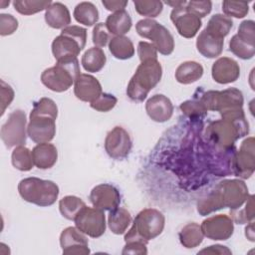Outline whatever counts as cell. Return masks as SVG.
Masks as SVG:
<instances>
[{
  "instance_id": "cell-1",
  "label": "cell",
  "mask_w": 255,
  "mask_h": 255,
  "mask_svg": "<svg viewBox=\"0 0 255 255\" xmlns=\"http://www.w3.org/2000/svg\"><path fill=\"white\" fill-rule=\"evenodd\" d=\"M249 191L246 183L241 179H225L220 181L209 194L197 202V212L208 215L222 208L237 209L247 200Z\"/></svg>"
},
{
  "instance_id": "cell-2",
  "label": "cell",
  "mask_w": 255,
  "mask_h": 255,
  "mask_svg": "<svg viewBox=\"0 0 255 255\" xmlns=\"http://www.w3.org/2000/svg\"><path fill=\"white\" fill-rule=\"evenodd\" d=\"M220 115V120L208 125L206 134L218 146L230 148L237 139L248 134L249 125L243 109L228 111Z\"/></svg>"
},
{
  "instance_id": "cell-3",
  "label": "cell",
  "mask_w": 255,
  "mask_h": 255,
  "mask_svg": "<svg viewBox=\"0 0 255 255\" xmlns=\"http://www.w3.org/2000/svg\"><path fill=\"white\" fill-rule=\"evenodd\" d=\"M58 107L50 98H41L34 103L30 113L27 134L36 143L51 141L56 135Z\"/></svg>"
},
{
  "instance_id": "cell-4",
  "label": "cell",
  "mask_w": 255,
  "mask_h": 255,
  "mask_svg": "<svg viewBox=\"0 0 255 255\" xmlns=\"http://www.w3.org/2000/svg\"><path fill=\"white\" fill-rule=\"evenodd\" d=\"M161 76L162 67L157 59L140 62L128 84L127 96L133 102H143L148 93L159 83Z\"/></svg>"
},
{
  "instance_id": "cell-5",
  "label": "cell",
  "mask_w": 255,
  "mask_h": 255,
  "mask_svg": "<svg viewBox=\"0 0 255 255\" xmlns=\"http://www.w3.org/2000/svg\"><path fill=\"white\" fill-rule=\"evenodd\" d=\"M80 64L77 57L58 60L56 65L50 67L41 74L42 84L56 93L68 91L79 77Z\"/></svg>"
},
{
  "instance_id": "cell-6",
  "label": "cell",
  "mask_w": 255,
  "mask_h": 255,
  "mask_svg": "<svg viewBox=\"0 0 255 255\" xmlns=\"http://www.w3.org/2000/svg\"><path fill=\"white\" fill-rule=\"evenodd\" d=\"M165 218L161 211L155 208H144L137 213L131 227L125 235V242L141 240L148 242L163 231Z\"/></svg>"
},
{
  "instance_id": "cell-7",
  "label": "cell",
  "mask_w": 255,
  "mask_h": 255,
  "mask_svg": "<svg viewBox=\"0 0 255 255\" xmlns=\"http://www.w3.org/2000/svg\"><path fill=\"white\" fill-rule=\"evenodd\" d=\"M20 196L27 202L47 207L53 205L59 195V186L52 180L27 177L18 184Z\"/></svg>"
},
{
  "instance_id": "cell-8",
  "label": "cell",
  "mask_w": 255,
  "mask_h": 255,
  "mask_svg": "<svg viewBox=\"0 0 255 255\" xmlns=\"http://www.w3.org/2000/svg\"><path fill=\"white\" fill-rule=\"evenodd\" d=\"M87 43V30L72 25L64 28L59 36L52 42V53L58 61L65 58L77 57Z\"/></svg>"
},
{
  "instance_id": "cell-9",
  "label": "cell",
  "mask_w": 255,
  "mask_h": 255,
  "mask_svg": "<svg viewBox=\"0 0 255 255\" xmlns=\"http://www.w3.org/2000/svg\"><path fill=\"white\" fill-rule=\"evenodd\" d=\"M137 34L151 41L156 51L161 55L168 56L174 50V39L167 28L153 19H141L135 24Z\"/></svg>"
},
{
  "instance_id": "cell-10",
  "label": "cell",
  "mask_w": 255,
  "mask_h": 255,
  "mask_svg": "<svg viewBox=\"0 0 255 255\" xmlns=\"http://www.w3.org/2000/svg\"><path fill=\"white\" fill-rule=\"evenodd\" d=\"M198 100L206 112L215 111L220 114L242 109L244 102L242 92L236 88H228L223 91H208Z\"/></svg>"
},
{
  "instance_id": "cell-11",
  "label": "cell",
  "mask_w": 255,
  "mask_h": 255,
  "mask_svg": "<svg viewBox=\"0 0 255 255\" xmlns=\"http://www.w3.org/2000/svg\"><path fill=\"white\" fill-rule=\"evenodd\" d=\"M26 114L22 110H15L9 116L7 121L2 125L0 136L6 147L23 145L26 142L27 133Z\"/></svg>"
},
{
  "instance_id": "cell-12",
  "label": "cell",
  "mask_w": 255,
  "mask_h": 255,
  "mask_svg": "<svg viewBox=\"0 0 255 255\" xmlns=\"http://www.w3.org/2000/svg\"><path fill=\"white\" fill-rule=\"evenodd\" d=\"M76 227L84 234L92 237H101L106 231V215L104 210L97 207L85 206L75 218Z\"/></svg>"
},
{
  "instance_id": "cell-13",
  "label": "cell",
  "mask_w": 255,
  "mask_h": 255,
  "mask_svg": "<svg viewBox=\"0 0 255 255\" xmlns=\"http://www.w3.org/2000/svg\"><path fill=\"white\" fill-rule=\"evenodd\" d=\"M254 137L245 138L232 158V169L236 176L247 179L255 170Z\"/></svg>"
},
{
  "instance_id": "cell-14",
  "label": "cell",
  "mask_w": 255,
  "mask_h": 255,
  "mask_svg": "<svg viewBox=\"0 0 255 255\" xmlns=\"http://www.w3.org/2000/svg\"><path fill=\"white\" fill-rule=\"evenodd\" d=\"M132 141L129 133L120 126L111 129L105 138V149L114 159L126 158L131 149Z\"/></svg>"
},
{
  "instance_id": "cell-15",
  "label": "cell",
  "mask_w": 255,
  "mask_h": 255,
  "mask_svg": "<svg viewBox=\"0 0 255 255\" xmlns=\"http://www.w3.org/2000/svg\"><path fill=\"white\" fill-rule=\"evenodd\" d=\"M202 233L211 240H227L234 231V223L226 214H217L204 219L200 225Z\"/></svg>"
},
{
  "instance_id": "cell-16",
  "label": "cell",
  "mask_w": 255,
  "mask_h": 255,
  "mask_svg": "<svg viewBox=\"0 0 255 255\" xmlns=\"http://www.w3.org/2000/svg\"><path fill=\"white\" fill-rule=\"evenodd\" d=\"M186 2L183 5L172 9L170 13V20L180 36L190 39L197 34L202 26V22L200 18L187 11L185 8Z\"/></svg>"
},
{
  "instance_id": "cell-17",
  "label": "cell",
  "mask_w": 255,
  "mask_h": 255,
  "mask_svg": "<svg viewBox=\"0 0 255 255\" xmlns=\"http://www.w3.org/2000/svg\"><path fill=\"white\" fill-rule=\"evenodd\" d=\"M60 246L63 254L67 255H87L91 252L86 234L73 226H69L62 231Z\"/></svg>"
},
{
  "instance_id": "cell-18",
  "label": "cell",
  "mask_w": 255,
  "mask_h": 255,
  "mask_svg": "<svg viewBox=\"0 0 255 255\" xmlns=\"http://www.w3.org/2000/svg\"><path fill=\"white\" fill-rule=\"evenodd\" d=\"M90 201L94 207L111 211L121 203L120 190L113 184L101 183L96 185L90 193Z\"/></svg>"
},
{
  "instance_id": "cell-19",
  "label": "cell",
  "mask_w": 255,
  "mask_h": 255,
  "mask_svg": "<svg viewBox=\"0 0 255 255\" xmlns=\"http://www.w3.org/2000/svg\"><path fill=\"white\" fill-rule=\"evenodd\" d=\"M211 76L213 80L221 85L233 83L240 76L239 64L229 57H220L212 65Z\"/></svg>"
},
{
  "instance_id": "cell-20",
  "label": "cell",
  "mask_w": 255,
  "mask_h": 255,
  "mask_svg": "<svg viewBox=\"0 0 255 255\" xmlns=\"http://www.w3.org/2000/svg\"><path fill=\"white\" fill-rule=\"evenodd\" d=\"M102 86L97 78L89 74H80L74 83V94L77 99L93 103L102 95Z\"/></svg>"
},
{
  "instance_id": "cell-21",
  "label": "cell",
  "mask_w": 255,
  "mask_h": 255,
  "mask_svg": "<svg viewBox=\"0 0 255 255\" xmlns=\"http://www.w3.org/2000/svg\"><path fill=\"white\" fill-rule=\"evenodd\" d=\"M145 111L153 122L164 123L172 117L173 105L166 96L156 94L146 101Z\"/></svg>"
},
{
  "instance_id": "cell-22",
  "label": "cell",
  "mask_w": 255,
  "mask_h": 255,
  "mask_svg": "<svg viewBox=\"0 0 255 255\" xmlns=\"http://www.w3.org/2000/svg\"><path fill=\"white\" fill-rule=\"evenodd\" d=\"M224 39L213 36L205 29L200 32L196 39V49L205 58L213 59L221 55Z\"/></svg>"
},
{
  "instance_id": "cell-23",
  "label": "cell",
  "mask_w": 255,
  "mask_h": 255,
  "mask_svg": "<svg viewBox=\"0 0 255 255\" xmlns=\"http://www.w3.org/2000/svg\"><path fill=\"white\" fill-rule=\"evenodd\" d=\"M31 152L34 165L40 169L53 167L58 159V150L56 146L49 142L38 143L33 147Z\"/></svg>"
},
{
  "instance_id": "cell-24",
  "label": "cell",
  "mask_w": 255,
  "mask_h": 255,
  "mask_svg": "<svg viewBox=\"0 0 255 255\" xmlns=\"http://www.w3.org/2000/svg\"><path fill=\"white\" fill-rule=\"evenodd\" d=\"M45 21L53 29H64L71 23V14L66 5L61 2H52L46 9Z\"/></svg>"
},
{
  "instance_id": "cell-25",
  "label": "cell",
  "mask_w": 255,
  "mask_h": 255,
  "mask_svg": "<svg viewBox=\"0 0 255 255\" xmlns=\"http://www.w3.org/2000/svg\"><path fill=\"white\" fill-rule=\"evenodd\" d=\"M203 67L195 61H185L175 70V80L183 85L192 84L198 81L203 75Z\"/></svg>"
},
{
  "instance_id": "cell-26",
  "label": "cell",
  "mask_w": 255,
  "mask_h": 255,
  "mask_svg": "<svg viewBox=\"0 0 255 255\" xmlns=\"http://www.w3.org/2000/svg\"><path fill=\"white\" fill-rule=\"evenodd\" d=\"M131 25V18L126 10L114 12L106 20V26L109 32L115 36H125L130 30Z\"/></svg>"
},
{
  "instance_id": "cell-27",
  "label": "cell",
  "mask_w": 255,
  "mask_h": 255,
  "mask_svg": "<svg viewBox=\"0 0 255 255\" xmlns=\"http://www.w3.org/2000/svg\"><path fill=\"white\" fill-rule=\"evenodd\" d=\"M130 223L131 215L129 211L124 207H117L111 210L108 215V225L114 234H124Z\"/></svg>"
},
{
  "instance_id": "cell-28",
  "label": "cell",
  "mask_w": 255,
  "mask_h": 255,
  "mask_svg": "<svg viewBox=\"0 0 255 255\" xmlns=\"http://www.w3.org/2000/svg\"><path fill=\"white\" fill-rule=\"evenodd\" d=\"M203 237L204 235L202 233L201 227L196 222L187 223L178 233L180 244L187 249L199 246L203 241Z\"/></svg>"
},
{
  "instance_id": "cell-29",
  "label": "cell",
  "mask_w": 255,
  "mask_h": 255,
  "mask_svg": "<svg viewBox=\"0 0 255 255\" xmlns=\"http://www.w3.org/2000/svg\"><path fill=\"white\" fill-rule=\"evenodd\" d=\"M107 57L102 48L92 47L88 49L82 56V66L90 73L100 72L106 65Z\"/></svg>"
},
{
  "instance_id": "cell-30",
  "label": "cell",
  "mask_w": 255,
  "mask_h": 255,
  "mask_svg": "<svg viewBox=\"0 0 255 255\" xmlns=\"http://www.w3.org/2000/svg\"><path fill=\"white\" fill-rule=\"evenodd\" d=\"M110 53L119 60H128L134 55L131 40L126 36H115L109 42Z\"/></svg>"
},
{
  "instance_id": "cell-31",
  "label": "cell",
  "mask_w": 255,
  "mask_h": 255,
  "mask_svg": "<svg viewBox=\"0 0 255 255\" xmlns=\"http://www.w3.org/2000/svg\"><path fill=\"white\" fill-rule=\"evenodd\" d=\"M75 20L85 26H93L99 20V11L92 2H81L74 9Z\"/></svg>"
},
{
  "instance_id": "cell-32",
  "label": "cell",
  "mask_w": 255,
  "mask_h": 255,
  "mask_svg": "<svg viewBox=\"0 0 255 255\" xmlns=\"http://www.w3.org/2000/svg\"><path fill=\"white\" fill-rule=\"evenodd\" d=\"M233 27V21L231 18L223 14H214L209 19L205 30L215 37L224 39Z\"/></svg>"
},
{
  "instance_id": "cell-33",
  "label": "cell",
  "mask_w": 255,
  "mask_h": 255,
  "mask_svg": "<svg viewBox=\"0 0 255 255\" xmlns=\"http://www.w3.org/2000/svg\"><path fill=\"white\" fill-rule=\"evenodd\" d=\"M86 206V203L78 196L67 195L59 201V210L63 217L68 220H75L78 213Z\"/></svg>"
},
{
  "instance_id": "cell-34",
  "label": "cell",
  "mask_w": 255,
  "mask_h": 255,
  "mask_svg": "<svg viewBox=\"0 0 255 255\" xmlns=\"http://www.w3.org/2000/svg\"><path fill=\"white\" fill-rule=\"evenodd\" d=\"M11 162L16 169L21 171H29L34 165L32 152L26 146L18 145L12 151Z\"/></svg>"
},
{
  "instance_id": "cell-35",
  "label": "cell",
  "mask_w": 255,
  "mask_h": 255,
  "mask_svg": "<svg viewBox=\"0 0 255 255\" xmlns=\"http://www.w3.org/2000/svg\"><path fill=\"white\" fill-rule=\"evenodd\" d=\"M52 1H34V0H15L13 6L15 10L22 15H32L46 10Z\"/></svg>"
},
{
  "instance_id": "cell-36",
  "label": "cell",
  "mask_w": 255,
  "mask_h": 255,
  "mask_svg": "<svg viewBox=\"0 0 255 255\" xmlns=\"http://www.w3.org/2000/svg\"><path fill=\"white\" fill-rule=\"evenodd\" d=\"M135 11L149 19L157 17L163 9V3L158 0H137L133 1Z\"/></svg>"
},
{
  "instance_id": "cell-37",
  "label": "cell",
  "mask_w": 255,
  "mask_h": 255,
  "mask_svg": "<svg viewBox=\"0 0 255 255\" xmlns=\"http://www.w3.org/2000/svg\"><path fill=\"white\" fill-rule=\"evenodd\" d=\"M229 50L242 60L252 59L255 55V46L242 41L236 34L229 41Z\"/></svg>"
},
{
  "instance_id": "cell-38",
  "label": "cell",
  "mask_w": 255,
  "mask_h": 255,
  "mask_svg": "<svg viewBox=\"0 0 255 255\" xmlns=\"http://www.w3.org/2000/svg\"><path fill=\"white\" fill-rule=\"evenodd\" d=\"M245 207L243 209H231L230 215L232 216V220L238 224H244L247 222L253 221L254 218V195H249L246 202Z\"/></svg>"
},
{
  "instance_id": "cell-39",
  "label": "cell",
  "mask_w": 255,
  "mask_h": 255,
  "mask_svg": "<svg viewBox=\"0 0 255 255\" xmlns=\"http://www.w3.org/2000/svg\"><path fill=\"white\" fill-rule=\"evenodd\" d=\"M222 11L229 18H243L249 12V3L245 1L224 0L222 2Z\"/></svg>"
},
{
  "instance_id": "cell-40",
  "label": "cell",
  "mask_w": 255,
  "mask_h": 255,
  "mask_svg": "<svg viewBox=\"0 0 255 255\" xmlns=\"http://www.w3.org/2000/svg\"><path fill=\"white\" fill-rule=\"evenodd\" d=\"M118 103V99L109 93H102V95L93 103L90 104L91 108L101 112V113H107L111 110H113Z\"/></svg>"
},
{
  "instance_id": "cell-41",
  "label": "cell",
  "mask_w": 255,
  "mask_h": 255,
  "mask_svg": "<svg viewBox=\"0 0 255 255\" xmlns=\"http://www.w3.org/2000/svg\"><path fill=\"white\" fill-rule=\"evenodd\" d=\"M181 112L190 119L201 117L206 114L205 109L201 105L199 100H188L180 105Z\"/></svg>"
},
{
  "instance_id": "cell-42",
  "label": "cell",
  "mask_w": 255,
  "mask_h": 255,
  "mask_svg": "<svg viewBox=\"0 0 255 255\" xmlns=\"http://www.w3.org/2000/svg\"><path fill=\"white\" fill-rule=\"evenodd\" d=\"M254 24L255 23L253 20H244L240 23L238 27V32L236 34L239 37V39L252 46H255Z\"/></svg>"
},
{
  "instance_id": "cell-43",
  "label": "cell",
  "mask_w": 255,
  "mask_h": 255,
  "mask_svg": "<svg viewBox=\"0 0 255 255\" xmlns=\"http://www.w3.org/2000/svg\"><path fill=\"white\" fill-rule=\"evenodd\" d=\"M185 8L188 12L197 16L198 18H203L211 12L212 3L209 0L206 1H188L185 4Z\"/></svg>"
},
{
  "instance_id": "cell-44",
  "label": "cell",
  "mask_w": 255,
  "mask_h": 255,
  "mask_svg": "<svg viewBox=\"0 0 255 255\" xmlns=\"http://www.w3.org/2000/svg\"><path fill=\"white\" fill-rule=\"evenodd\" d=\"M110 32L106 23H97L93 29V43L96 47H105L110 41Z\"/></svg>"
},
{
  "instance_id": "cell-45",
  "label": "cell",
  "mask_w": 255,
  "mask_h": 255,
  "mask_svg": "<svg viewBox=\"0 0 255 255\" xmlns=\"http://www.w3.org/2000/svg\"><path fill=\"white\" fill-rule=\"evenodd\" d=\"M18 28V20L11 14H0V35L8 36Z\"/></svg>"
},
{
  "instance_id": "cell-46",
  "label": "cell",
  "mask_w": 255,
  "mask_h": 255,
  "mask_svg": "<svg viewBox=\"0 0 255 255\" xmlns=\"http://www.w3.org/2000/svg\"><path fill=\"white\" fill-rule=\"evenodd\" d=\"M1 87H0V105H1V114L0 116H3L5 113V110L14 100L15 93L10 85L5 83L3 80H1Z\"/></svg>"
},
{
  "instance_id": "cell-47",
  "label": "cell",
  "mask_w": 255,
  "mask_h": 255,
  "mask_svg": "<svg viewBox=\"0 0 255 255\" xmlns=\"http://www.w3.org/2000/svg\"><path fill=\"white\" fill-rule=\"evenodd\" d=\"M147 242L141 240H128L126 241V245L122 251L123 254H137L145 255L147 254L146 248Z\"/></svg>"
},
{
  "instance_id": "cell-48",
  "label": "cell",
  "mask_w": 255,
  "mask_h": 255,
  "mask_svg": "<svg viewBox=\"0 0 255 255\" xmlns=\"http://www.w3.org/2000/svg\"><path fill=\"white\" fill-rule=\"evenodd\" d=\"M137 55L140 62L149 59H157V51L155 47L148 42L140 41L137 45Z\"/></svg>"
},
{
  "instance_id": "cell-49",
  "label": "cell",
  "mask_w": 255,
  "mask_h": 255,
  "mask_svg": "<svg viewBox=\"0 0 255 255\" xmlns=\"http://www.w3.org/2000/svg\"><path fill=\"white\" fill-rule=\"evenodd\" d=\"M102 4L105 6V8L109 11L117 12L120 10H125V8L128 5V1L123 0H103Z\"/></svg>"
},
{
  "instance_id": "cell-50",
  "label": "cell",
  "mask_w": 255,
  "mask_h": 255,
  "mask_svg": "<svg viewBox=\"0 0 255 255\" xmlns=\"http://www.w3.org/2000/svg\"><path fill=\"white\" fill-rule=\"evenodd\" d=\"M202 253H207V254H232L231 250H229L226 246H222L219 244L216 245H211L207 248L202 249L201 251L198 252V254Z\"/></svg>"
},
{
  "instance_id": "cell-51",
  "label": "cell",
  "mask_w": 255,
  "mask_h": 255,
  "mask_svg": "<svg viewBox=\"0 0 255 255\" xmlns=\"http://www.w3.org/2000/svg\"><path fill=\"white\" fill-rule=\"evenodd\" d=\"M250 225L245 228V235L250 241H254V232H253V221L249 222Z\"/></svg>"
},
{
  "instance_id": "cell-52",
  "label": "cell",
  "mask_w": 255,
  "mask_h": 255,
  "mask_svg": "<svg viewBox=\"0 0 255 255\" xmlns=\"http://www.w3.org/2000/svg\"><path fill=\"white\" fill-rule=\"evenodd\" d=\"M185 2H186V1L183 0V1H165L164 3L167 4V5H169V6H171L172 8H175V7H178V6L183 5Z\"/></svg>"
},
{
  "instance_id": "cell-53",
  "label": "cell",
  "mask_w": 255,
  "mask_h": 255,
  "mask_svg": "<svg viewBox=\"0 0 255 255\" xmlns=\"http://www.w3.org/2000/svg\"><path fill=\"white\" fill-rule=\"evenodd\" d=\"M9 3H10L9 1H7V2H5V3H4L3 1H1V8L4 9V8H5V5H9Z\"/></svg>"
}]
</instances>
